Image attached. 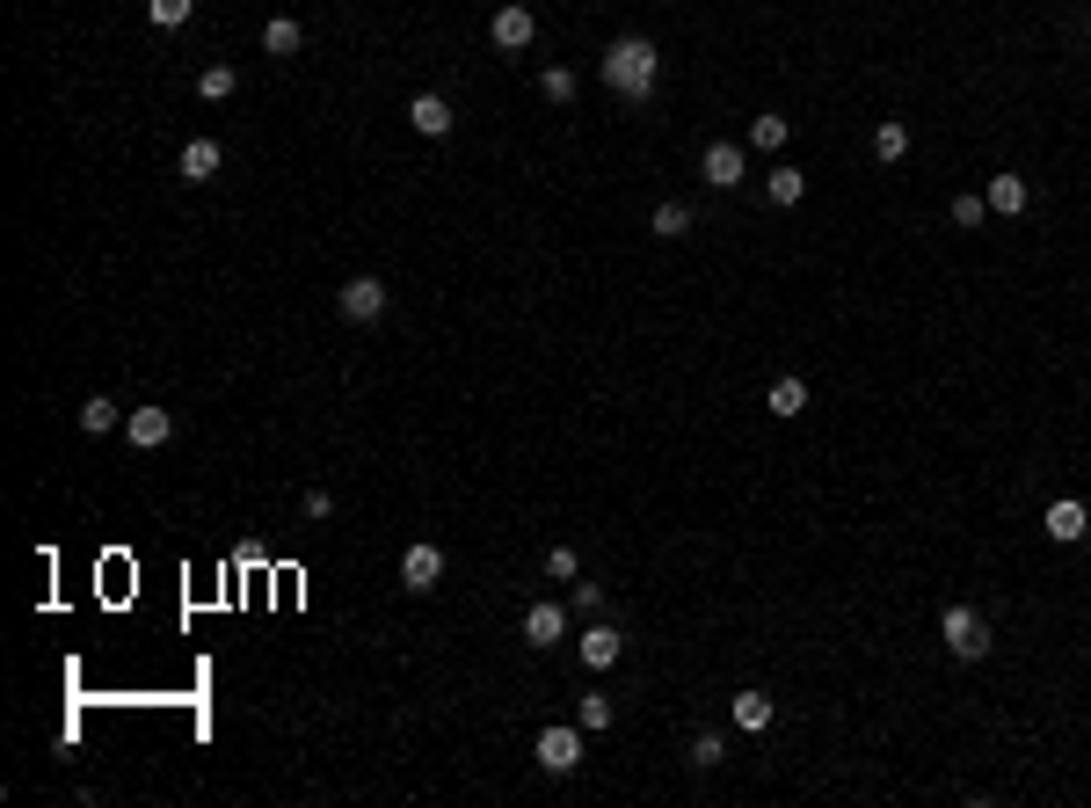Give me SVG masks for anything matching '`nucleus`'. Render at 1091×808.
<instances>
[{"instance_id":"obj_2","label":"nucleus","mask_w":1091,"mask_h":808,"mask_svg":"<svg viewBox=\"0 0 1091 808\" xmlns=\"http://www.w3.org/2000/svg\"><path fill=\"white\" fill-rule=\"evenodd\" d=\"M939 627H946V648H953L961 662H982V656H990V619H982V613L953 605V613H946Z\"/></svg>"},{"instance_id":"obj_3","label":"nucleus","mask_w":1091,"mask_h":808,"mask_svg":"<svg viewBox=\"0 0 1091 808\" xmlns=\"http://www.w3.org/2000/svg\"><path fill=\"white\" fill-rule=\"evenodd\" d=\"M538 765H546V772H575V765H582V721H575V729L554 721V729L538 735Z\"/></svg>"},{"instance_id":"obj_25","label":"nucleus","mask_w":1091,"mask_h":808,"mask_svg":"<svg viewBox=\"0 0 1091 808\" xmlns=\"http://www.w3.org/2000/svg\"><path fill=\"white\" fill-rule=\"evenodd\" d=\"M575 721H582V729H611V699H605V692H582Z\"/></svg>"},{"instance_id":"obj_29","label":"nucleus","mask_w":1091,"mask_h":808,"mask_svg":"<svg viewBox=\"0 0 1091 808\" xmlns=\"http://www.w3.org/2000/svg\"><path fill=\"white\" fill-rule=\"evenodd\" d=\"M575 546H554V554H546V576H560V583H575Z\"/></svg>"},{"instance_id":"obj_4","label":"nucleus","mask_w":1091,"mask_h":808,"mask_svg":"<svg viewBox=\"0 0 1091 808\" xmlns=\"http://www.w3.org/2000/svg\"><path fill=\"white\" fill-rule=\"evenodd\" d=\"M335 306H342V320H379L386 314V285H379V277H350L335 292Z\"/></svg>"},{"instance_id":"obj_20","label":"nucleus","mask_w":1091,"mask_h":808,"mask_svg":"<svg viewBox=\"0 0 1091 808\" xmlns=\"http://www.w3.org/2000/svg\"><path fill=\"white\" fill-rule=\"evenodd\" d=\"M233 88H241V74H233V66H204V74H196V96H204V102H226Z\"/></svg>"},{"instance_id":"obj_8","label":"nucleus","mask_w":1091,"mask_h":808,"mask_svg":"<svg viewBox=\"0 0 1091 808\" xmlns=\"http://www.w3.org/2000/svg\"><path fill=\"white\" fill-rule=\"evenodd\" d=\"M1084 532H1091V510L1077 503V495H1063V503H1048V539H1063V546H1077Z\"/></svg>"},{"instance_id":"obj_27","label":"nucleus","mask_w":1091,"mask_h":808,"mask_svg":"<svg viewBox=\"0 0 1091 808\" xmlns=\"http://www.w3.org/2000/svg\"><path fill=\"white\" fill-rule=\"evenodd\" d=\"M982 219H990V197H953V226H982Z\"/></svg>"},{"instance_id":"obj_12","label":"nucleus","mask_w":1091,"mask_h":808,"mask_svg":"<svg viewBox=\"0 0 1091 808\" xmlns=\"http://www.w3.org/2000/svg\"><path fill=\"white\" fill-rule=\"evenodd\" d=\"M619 656H626V634H619V627H589V634H582V662H589V670H611Z\"/></svg>"},{"instance_id":"obj_17","label":"nucleus","mask_w":1091,"mask_h":808,"mask_svg":"<svg viewBox=\"0 0 1091 808\" xmlns=\"http://www.w3.org/2000/svg\"><path fill=\"white\" fill-rule=\"evenodd\" d=\"M735 729H743V735L772 729V699H764V692H735Z\"/></svg>"},{"instance_id":"obj_18","label":"nucleus","mask_w":1091,"mask_h":808,"mask_svg":"<svg viewBox=\"0 0 1091 808\" xmlns=\"http://www.w3.org/2000/svg\"><path fill=\"white\" fill-rule=\"evenodd\" d=\"M764 408H772V416H786V422H794L800 408H808V379H778V387H772V401H764Z\"/></svg>"},{"instance_id":"obj_22","label":"nucleus","mask_w":1091,"mask_h":808,"mask_svg":"<svg viewBox=\"0 0 1091 808\" xmlns=\"http://www.w3.org/2000/svg\"><path fill=\"white\" fill-rule=\"evenodd\" d=\"M655 233H662V241H684V233H692V204H655Z\"/></svg>"},{"instance_id":"obj_24","label":"nucleus","mask_w":1091,"mask_h":808,"mask_svg":"<svg viewBox=\"0 0 1091 808\" xmlns=\"http://www.w3.org/2000/svg\"><path fill=\"white\" fill-rule=\"evenodd\" d=\"M190 8H196V0H145L153 29H182V23H190Z\"/></svg>"},{"instance_id":"obj_1","label":"nucleus","mask_w":1091,"mask_h":808,"mask_svg":"<svg viewBox=\"0 0 1091 808\" xmlns=\"http://www.w3.org/2000/svg\"><path fill=\"white\" fill-rule=\"evenodd\" d=\"M605 88L626 102H648L655 96V45L648 37H619V45L605 51Z\"/></svg>"},{"instance_id":"obj_26","label":"nucleus","mask_w":1091,"mask_h":808,"mask_svg":"<svg viewBox=\"0 0 1091 808\" xmlns=\"http://www.w3.org/2000/svg\"><path fill=\"white\" fill-rule=\"evenodd\" d=\"M538 96L546 102H575V74H568V66H546V74H538Z\"/></svg>"},{"instance_id":"obj_21","label":"nucleus","mask_w":1091,"mask_h":808,"mask_svg":"<svg viewBox=\"0 0 1091 808\" xmlns=\"http://www.w3.org/2000/svg\"><path fill=\"white\" fill-rule=\"evenodd\" d=\"M786 131H794V124H786V117H778V110H764V117H757V124H750V147H764V153H778V147H786Z\"/></svg>"},{"instance_id":"obj_10","label":"nucleus","mask_w":1091,"mask_h":808,"mask_svg":"<svg viewBox=\"0 0 1091 808\" xmlns=\"http://www.w3.org/2000/svg\"><path fill=\"white\" fill-rule=\"evenodd\" d=\"M408 124L422 131V139H452V102H444V96H415L408 102Z\"/></svg>"},{"instance_id":"obj_11","label":"nucleus","mask_w":1091,"mask_h":808,"mask_svg":"<svg viewBox=\"0 0 1091 808\" xmlns=\"http://www.w3.org/2000/svg\"><path fill=\"white\" fill-rule=\"evenodd\" d=\"M263 51H269V59H299V51H306V23L269 15V23H263Z\"/></svg>"},{"instance_id":"obj_9","label":"nucleus","mask_w":1091,"mask_h":808,"mask_svg":"<svg viewBox=\"0 0 1091 808\" xmlns=\"http://www.w3.org/2000/svg\"><path fill=\"white\" fill-rule=\"evenodd\" d=\"M436 576H444V554H436V546H408V554H401V590H436Z\"/></svg>"},{"instance_id":"obj_23","label":"nucleus","mask_w":1091,"mask_h":808,"mask_svg":"<svg viewBox=\"0 0 1091 808\" xmlns=\"http://www.w3.org/2000/svg\"><path fill=\"white\" fill-rule=\"evenodd\" d=\"M873 153H880V161H902V153H910V124L888 117L880 131H873Z\"/></svg>"},{"instance_id":"obj_16","label":"nucleus","mask_w":1091,"mask_h":808,"mask_svg":"<svg viewBox=\"0 0 1091 808\" xmlns=\"http://www.w3.org/2000/svg\"><path fill=\"white\" fill-rule=\"evenodd\" d=\"M80 430H88V438H110V430H124V408L110 393H96V401H80Z\"/></svg>"},{"instance_id":"obj_14","label":"nucleus","mask_w":1091,"mask_h":808,"mask_svg":"<svg viewBox=\"0 0 1091 808\" xmlns=\"http://www.w3.org/2000/svg\"><path fill=\"white\" fill-rule=\"evenodd\" d=\"M982 197H990V212H1004V219H1018V212L1033 204V190H1026V175H997V182H990Z\"/></svg>"},{"instance_id":"obj_6","label":"nucleus","mask_w":1091,"mask_h":808,"mask_svg":"<svg viewBox=\"0 0 1091 808\" xmlns=\"http://www.w3.org/2000/svg\"><path fill=\"white\" fill-rule=\"evenodd\" d=\"M124 438L139 444V452H161V444L175 438V416L168 408H131V416H124Z\"/></svg>"},{"instance_id":"obj_7","label":"nucleus","mask_w":1091,"mask_h":808,"mask_svg":"<svg viewBox=\"0 0 1091 808\" xmlns=\"http://www.w3.org/2000/svg\"><path fill=\"white\" fill-rule=\"evenodd\" d=\"M699 168H706V182H713V190H735V182H743V147H735V139H713Z\"/></svg>"},{"instance_id":"obj_19","label":"nucleus","mask_w":1091,"mask_h":808,"mask_svg":"<svg viewBox=\"0 0 1091 808\" xmlns=\"http://www.w3.org/2000/svg\"><path fill=\"white\" fill-rule=\"evenodd\" d=\"M764 197H772V204H800V197H808V175H800V168H772Z\"/></svg>"},{"instance_id":"obj_28","label":"nucleus","mask_w":1091,"mask_h":808,"mask_svg":"<svg viewBox=\"0 0 1091 808\" xmlns=\"http://www.w3.org/2000/svg\"><path fill=\"white\" fill-rule=\"evenodd\" d=\"M692 765H699V772H706V765H721V735H713V729L692 735Z\"/></svg>"},{"instance_id":"obj_15","label":"nucleus","mask_w":1091,"mask_h":808,"mask_svg":"<svg viewBox=\"0 0 1091 808\" xmlns=\"http://www.w3.org/2000/svg\"><path fill=\"white\" fill-rule=\"evenodd\" d=\"M218 161H226V153H218V139H190V147H182V182H212Z\"/></svg>"},{"instance_id":"obj_13","label":"nucleus","mask_w":1091,"mask_h":808,"mask_svg":"<svg viewBox=\"0 0 1091 808\" xmlns=\"http://www.w3.org/2000/svg\"><path fill=\"white\" fill-rule=\"evenodd\" d=\"M560 634H568V613H560V605H532V613H524V641H532V648H554Z\"/></svg>"},{"instance_id":"obj_5","label":"nucleus","mask_w":1091,"mask_h":808,"mask_svg":"<svg viewBox=\"0 0 1091 808\" xmlns=\"http://www.w3.org/2000/svg\"><path fill=\"white\" fill-rule=\"evenodd\" d=\"M487 37H495V51H524V45L538 37L532 8H517V0H509V8H495V23H487Z\"/></svg>"}]
</instances>
